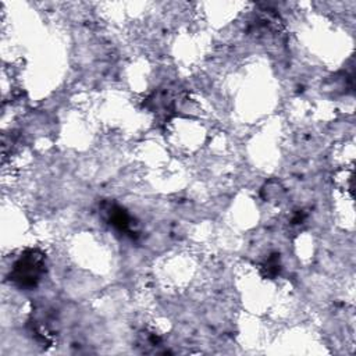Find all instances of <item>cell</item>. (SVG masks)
I'll return each mask as SVG.
<instances>
[{
	"label": "cell",
	"instance_id": "1",
	"mask_svg": "<svg viewBox=\"0 0 356 356\" xmlns=\"http://www.w3.org/2000/svg\"><path fill=\"white\" fill-rule=\"evenodd\" d=\"M46 271V257L38 249H29L14 263L10 280L19 288H33Z\"/></svg>",
	"mask_w": 356,
	"mask_h": 356
},
{
	"label": "cell",
	"instance_id": "2",
	"mask_svg": "<svg viewBox=\"0 0 356 356\" xmlns=\"http://www.w3.org/2000/svg\"><path fill=\"white\" fill-rule=\"evenodd\" d=\"M106 211H107V221L113 228H115L120 232L131 231V217L122 207L117 204H110Z\"/></svg>",
	"mask_w": 356,
	"mask_h": 356
}]
</instances>
